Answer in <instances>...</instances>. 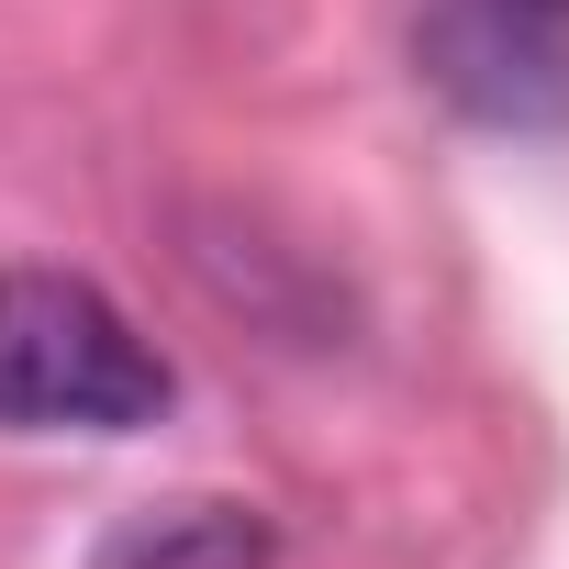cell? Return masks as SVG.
Returning a JSON list of instances; mask_svg holds the SVG:
<instances>
[{
    "label": "cell",
    "mask_w": 569,
    "mask_h": 569,
    "mask_svg": "<svg viewBox=\"0 0 569 569\" xmlns=\"http://www.w3.org/2000/svg\"><path fill=\"white\" fill-rule=\"evenodd\" d=\"M168 413V358L68 268H0V425L134 436Z\"/></svg>",
    "instance_id": "6da1fadb"
},
{
    "label": "cell",
    "mask_w": 569,
    "mask_h": 569,
    "mask_svg": "<svg viewBox=\"0 0 569 569\" xmlns=\"http://www.w3.org/2000/svg\"><path fill=\"white\" fill-rule=\"evenodd\" d=\"M413 57L480 123H558L569 112V12H536V0H425Z\"/></svg>",
    "instance_id": "7a4b0ae2"
},
{
    "label": "cell",
    "mask_w": 569,
    "mask_h": 569,
    "mask_svg": "<svg viewBox=\"0 0 569 569\" xmlns=\"http://www.w3.org/2000/svg\"><path fill=\"white\" fill-rule=\"evenodd\" d=\"M90 569H268V525L246 502H146L101 536Z\"/></svg>",
    "instance_id": "3957f363"
},
{
    "label": "cell",
    "mask_w": 569,
    "mask_h": 569,
    "mask_svg": "<svg viewBox=\"0 0 569 569\" xmlns=\"http://www.w3.org/2000/svg\"><path fill=\"white\" fill-rule=\"evenodd\" d=\"M536 12H569V0H536Z\"/></svg>",
    "instance_id": "277c9868"
}]
</instances>
